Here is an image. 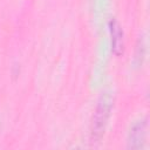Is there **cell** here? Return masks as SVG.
Instances as JSON below:
<instances>
[{
    "instance_id": "2",
    "label": "cell",
    "mask_w": 150,
    "mask_h": 150,
    "mask_svg": "<svg viewBox=\"0 0 150 150\" xmlns=\"http://www.w3.org/2000/svg\"><path fill=\"white\" fill-rule=\"evenodd\" d=\"M146 121L137 122L129 132L128 137V148L129 149H141L145 142L146 135Z\"/></svg>"
},
{
    "instance_id": "1",
    "label": "cell",
    "mask_w": 150,
    "mask_h": 150,
    "mask_svg": "<svg viewBox=\"0 0 150 150\" xmlns=\"http://www.w3.org/2000/svg\"><path fill=\"white\" fill-rule=\"evenodd\" d=\"M111 110V98L108 95H102V97L98 101V104L96 107V110L93 116L91 122V129H90V139L91 143L98 142L103 134L107 125V121L109 118Z\"/></svg>"
},
{
    "instance_id": "3",
    "label": "cell",
    "mask_w": 150,
    "mask_h": 150,
    "mask_svg": "<svg viewBox=\"0 0 150 150\" xmlns=\"http://www.w3.org/2000/svg\"><path fill=\"white\" fill-rule=\"evenodd\" d=\"M109 28L111 34V48L116 55H120L123 52V32L120 23L112 19L109 21Z\"/></svg>"
}]
</instances>
